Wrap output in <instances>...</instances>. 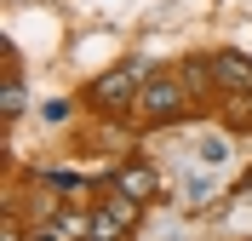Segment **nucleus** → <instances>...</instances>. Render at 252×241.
Masks as SVG:
<instances>
[{
    "label": "nucleus",
    "instance_id": "obj_1",
    "mask_svg": "<svg viewBox=\"0 0 252 241\" xmlns=\"http://www.w3.org/2000/svg\"><path fill=\"white\" fill-rule=\"evenodd\" d=\"M143 80H149L143 64H121V69H109V75H97L86 86V103L92 109H132V98L143 92Z\"/></svg>",
    "mask_w": 252,
    "mask_h": 241
},
{
    "label": "nucleus",
    "instance_id": "obj_2",
    "mask_svg": "<svg viewBox=\"0 0 252 241\" xmlns=\"http://www.w3.org/2000/svg\"><path fill=\"white\" fill-rule=\"evenodd\" d=\"M138 109L149 115V121H172L178 109H184V86L166 75H149L143 80V92H138Z\"/></svg>",
    "mask_w": 252,
    "mask_h": 241
},
{
    "label": "nucleus",
    "instance_id": "obj_3",
    "mask_svg": "<svg viewBox=\"0 0 252 241\" xmlns=\"http://www.w3.org/2000/svg\"><path fill=\"white\" fill-rule=\"evenodd\" d=\"M212 80H218L223 92H252V58H247V52H223V58H212Z\"/></svg>",
    "mask_w": 252,
    "mask_h": 241
},
{
    "label": "nucleus",
    "instance_id": "obj_4",
    "mask_svg": "<svg viewBox=\"0 0 252 241\" xmlns=\"http://www.w3.org/2000/svg\"><path fill=\"white\" fill-rule=\"evenodd\" d=\"M109 190L132 195V201H155V195H160V178L149 172V167H121V172H115V184H109Z\"/></svg>",
    "mask_w": 252,
    "mask_h": 241
},
{
    "label": "nucleus",
    "instance_id": "obj_5",
    "mask_svg": "<svg viewBox=\"0 0 252 241\" xmlns=\"http://www.w3.org/2000/svg\"><path fill=\"white\" fill-rule=\"evenodd\" d=\"M52 230H58L63 241H92V212H58Z\"/></svg>",
    "mask_w": 252,
    "mask_h": 241
},
{
    "label": "nucleus",
    "instance_id": "obj_6",
    "mask_svg": "<svg viewBox=\"0 0 252 241\" xmlns=\"http://www.w3.org/2000/svg\"><path fill=\"white\" fill-rule=\"evenodd\" d=\"M0 115H6V121H17V115H23V80H17V69H6V86H0Z\"/></svg>",
    "mask_w": 252,
    "mask_h": 241
},
{
    "label": "nucleus",
    "instance_id": "obj_7",
    "mask_svg": "<svg viewBox=\"0 0 252 241\" xmlns=\"http://www.w3.org/2000/svg\"><path fill=\"white\" fill-rule=\"evenodd\" d=\"M223 155H229V144H223V138H201V161H206V167H218Z\"/></svg>",
    "mask_w": 252,
    "mask_h": 241
},
{
    "label": "nucleus",
    "instance_id": "obj_8",
    "mask_svg": "<svg viewBox=\"0 0 252 241\" xmlns=\"http://www.w3.org/2000/svg\"><path fill=\"white\" fill-rule=\"evenodd\" d=\"M92 241H103V236H92Z\"/></svg>",
    "mask_w": 252,
    "mask_h": 241
},
{
    "label": "nucleus",
    "instance_id": "obj_9",
    "mask_svg": "<svg viewBox=\"0 0 252 241\" xmlns=\"http://www.w3.org/2000/svg\"><path fill=\"white\" fill-rule=\"evenodd\" d=\"M166 241H172V236H166Z\"/></svg>",
    "mask_w": 252,
    "mask_h": 241
}]
</instances>
